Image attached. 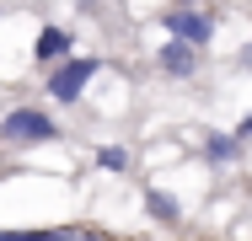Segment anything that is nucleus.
Masks as SVG:
<instances>
[{"label":"nucleus","instance_id":"obj_1","mask_svg":"<svg viewBox=\"0 0 252 241\" xmlns=\"http://www.w3.org/2000/svg\"><path fill=\"white\" fill-rule=\"evenodd\" d=\"M0 140H11V145H49V140H59V129H54L49 113H38V107H11L5 123H0Z\"/></svg>","mask_w":252,"mask_h":241},{"label":"nucleus","instance_id":"obj_2","mask_svg":"<svg viewBox=\"0 0 252 241\" xmlns=\"http://www.w3.org/2000/svg\"><path fill=\"white\" fill-rule=\"evenodd\" d=\"M97 70H102V59H92V54L64 59V64L49 75V96H54V102H75V96L92 86V75H97Z\"/></svg>","mask_w":252,"mask_h":241},{"label":"nucleus","instance_id":"obj_3","mask_svg":"<svg viewBox=\"0 0 252 241\" xmlns=\"http://www.w3.org/2000/svg\"><path fill=\"white\" fill-rule=\"evenodd\" d=\"M166 27H172L177 43H188V48H199V43L215 38V22H209L204 11H166Z\"/></svg>","mask_w":252,"mask_h":241},{"label":"nucleus","instance_id":"obj_4","mask_svg":"<svg viewBox=\"0 0 252 241\" xmlns=\"http://www.w3.org/2000/svg\"><path fill=\"white\" fill-rule=\"evenodd\" d=\"M32 54H38L43 64H59V59H70V32H59V27H43Z\"/></svg>","mask_w":252,"mask_h":241},{"label":"nucleus","instance_id":"obj_5","mask_svg":"<svg viewBox=\"0 0 252 241\" xmlns=\"http://www.w3.org/2000/svg\"><path fill=\"white\" fill-rule=\"evenodd\" d=\"M0 241H107L92 231H0Z\"/></svg>","mask_w":252,"mask_h":241},{"label":"nucleus","instance_id":"obj_6","mask_svg":"<svg viewBox=\"0 0 252 241\" xmlns=\"http://www.w3.org/2000/svg\"><path fill=\"white\" fill-rule=\"evenodd\" d=\"M193 64H199V59H193V48H188V43L172 38V43L161 48V70H166V75H193Z\"/></svg>","mask_w":252,"mask_h":241},{"label":"nucleus","instance_id":"obj_7","mask_svg":"<svg viewBox=\"0 0 252 241\" xmlns=\"http://www.w3.org/2000/svg\"><path fill=\"white\" fill-rule=\"evenodd\" d=\"M204 150H209V161H231L236 155V134H209Z\"/></svg>","mask_w":252,"mask_h":241},{"label":"nucleus","instance_id":"obj_8","mask_svg":"<svg viewBox=\"0 0 252 241\" xmlns=\"http://www.w3.org/2000/svg\"><path fill=\"white\" fill-rule=\"evenodd\" d=\"M97 166H107V172H124V166H129V150H118V145H102V150H97Z\"/></svg>","mask_w":252,"mask_h":241},{"label":"nucleus","instance_id":"obj_9","mask_svg":"<svg viewBox=\"0 0 252 241\" xmlns=\"http://www.w3.org/2000/svg\"><path fill=\"white\" fill-rule=\"evenodd\" d=\"M145 209H151L156 220H177V204H172L166 193H145Z\"/></svg>","mask_w":252,"mask_h":241},{"label":"nucleus","instance_id":"obj_10","mask_svg":"<svg viewBox=\"0 0 252 241\" xmlns=\"http://www.w3.org/2000/svg\"><path fill=\"white\" fill-rule=\"evenodd\" d=\"M242 140H252V118H247V123H242Z\"/></svg>","mask_w":252,"mask_h":241},{"label":"nucleus","instance_id":"obj_11","mask_svg":"<svg viewBox=\"0 0 252 241\" xmlns=\"http://www.w3.org/2000/svg\"><path fill=\"white\" fill-rule=\"evenodd\" d=\"M0 145H5V140H0Z\"/></svg>","mask_w":252,"mask_h":241}]
</instances>
